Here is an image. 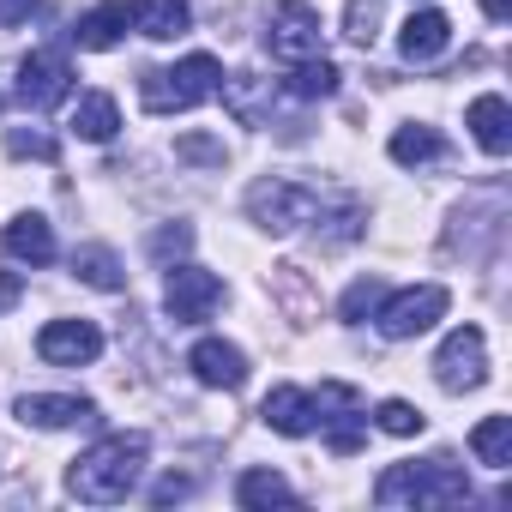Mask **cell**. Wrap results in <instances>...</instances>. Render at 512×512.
I'll return each instance as SVG.
<instances>
[{
  "instance_id": "cell-24",
  "label": "cell",
  "mask_w": 512,
  "mask_h": 512,
  "mask_svg": "<svg viewBox=\"0 0 512 512\" xmlns=\"http://www.w3.org/2000/svg\"><path fill=\"white\" fill-rule=\"evenodd\" d=\"M235 500L247 512H266V506H296V488L278 476V470H241L235 476Z\"/></svg>"
},
{
  "instance_id": "cell-14",
  "label": "cell",
  "mask_w": 512,
  "mask_h": 512,
  "mask_svg": "<svg viewBox=\"0 0 512 512\" xmlns=\"http://www.w3.org/2000/svg\"><path fill=\"white\" fill-rule=\"evenodd\" d=\"M452 49V19L440 13V7H422V13H410L404 25H398V55L410 61V67H428V61H440Z\"/></svg>"
},
{
  "instance_id": "cell-9",
  "label": "cell",
  "mask_w": 512,
  "mask_h": 512,
  "mask_svg": "<svg viewBox=\"0 0 512 512\" xmlns=\"http://www.w3.org/2000/svg\"><path fill=\"white\" fill-rule=\"evenodd\" d=\"M217 302H223V278H217V272H205V266H169V278H163V308H169L175 326L211 320Z\"/></svg>"
},
{
  "instance_id": "cell-18",
  "label": "cell",
  "mask_w": 512,
  "mask_h": 512,
  "mask_svg": "<svg viewBox=\"0 0 512 512\" xmlns=\"http://www.w3.org/2000/svg\"><path fill=\"white\" fill-rule=\"evenodd\" d=\"M127 25H133V7H127V0H97L91 13H79L73 43L91 49V55H103V49H115V43L127 37Z\"/></svg>"
},
{
  "instance_id": "cell-2",
  "label": "cell",
  "mask_w": 512,
  "mask_h": 512,
  "mask_svg": "<svg viewBox=\"0 0 512 512\" xmlns=\"http://www.w3.org/2000/svg\"><path fill=\"white\" fill-rule=\"evenodd\" d=\"M380 506H458L470 500V476L452 458H422V464H386L374 482Z\"/></svg>"
},
{
  "instance_id": "cell-1",
  "label": "cell",
  "mask_w": 512,
  "mask_h": 512,
  "mask_svg": "<svg viewBox=\"0 0 512 512\" xmlns=\"http://www.w3.org/2000/svg\"><path fill=\"white\" fill-rule=\"evenodd\" d=\"M145 458H151V434H139V428L103 434L97 446H85V452L67 464V494L85 500V506H121V500L139 488Z\"/></svg>"
},
{
  "instance_id": "cell-36",
  "label": "cell",
  "mask_w": 512,
  "mask_h": 512,
  "mask_svg": "<svg viewBox=\"0 0 512 512\" xmlns=\"http://www.w3.org/2000/svg\"><path fill=\"white\" fill-rule=\"evenodd\" d=\"M482 13H488L494 25H506V19H512V0H482Z\"/></svg>"
},
{
  "instance_id": "cell-19",
  "label": "cell",
  "mask_w": 512,
  "mask_h": 512,
  "mask_svg": "<svg viewBox=\"0 0 512 512\" xmlns=\"http://www.w3.org/2000/svg\"><path fill=\"white\" fill-rule=\"evenodd\" d=\"M470 133H476V145H482L488 157H506V151H512V109H506L500 91H482V97L470 103Z\"/></svg>"
},
{
  "instance_id": "cell-15",
  "label": "cell",
  "mask_w": 512,
  "mask_h": 512,
  "mask_svg": "<svg viewBox=\"0 0 512 512\" xmlns=\"http://www.w3.org/2000/svg\"><path fill=\"white\" fill-rule=\"evenodd\" d=\"M187 368H193V380L211 386V392H235V386L247 380V356H241L229 338H199V344L187 350Z\"/></svg>"
},
{
  "instance_id": "cell-23",
  "label": "cell",
  "mask_w": 512,
  "mask_h": 512,
  "mask_svg": "<svg viewBox=\"0 0 512 512\" xmlns=\"http://www.w3.org/2000/svg\"><path fill=\"white\" fill-rule=\"evenodd\" d=\"M115 127H121L115 97H109V91H85V97H79V109H73V133H79L85 145H109V139H115Z\"/></svg>"
},
{
  "instance_id": "cell-25",
  "label": "cell",
  "mask_w": 512,
  "mask_h": 512,
  "mask_svg": "<svg viewBox=\"0 0 512 512\" xmlns=\"http://www.w3.org/2000/svg\"><path fill=\"white\" fill-rule=\"evenodd\" d=\"M338 85H344V73H338L326 55H308V61H296V67H290V79H284V91H290V97H302V103L338 97Z\"/></svg>"
},
{
  "instance_id": "cell-10",
  "label": "cell",
  "mask_w": 512,
  "mask_h": 512,
  "mask_svg": "<svg viewBox=\"0 0 512 512\" xmlns=\"http://www.w3.org/2000/svg\"><path fill=\"white\" fill-rule=\"evenodd\" d=\"M320 13H314V0H278L272 7V19H266V49L278 55V61H308V55H320Z\"/></svg>"
},
{
  "instance_id": "cell-16",
  "label": "cell",
  "mask_w": 512,
  "mask_h": 512,
  "mask_svg": "<svg viewBox=\"0 0 512 512\" xmlns=\"http://www.w3.org/2000/svg\"><path fill=\"white\" fill-rule=\"evenodd\" d=\"M217 91H223V109L241 127H266L272 121V103H278V85L272 79H260V73H229Z\"/></svg>"
},
{
  "instance_id": "cell-6",
  "label": "cell",
  "mask_w": 512,
  "mask_h": 512,
  "mask_svg": "<svg viewBox=\"0 0 512 512\" xmlns=\"http://www.w3.org/2000/svg\"><path fill=\"white\" fill-rule=\"evenodd\" d=\"M67 91H73V61H67V49H31V55L19 61V85H13L19 109L49 115L55 103H67Z\"/></svg>"
},
{
  "instance_id": "cell-29",
  "label": "cell",
  "mask_w": 512,
  "mask_h": 512,
  "mask_svg": "<svg viewBox=\"0 0 512 512\" xmlns=\"http://www.w3.org/2000/svg\"><path fill=\"white\" fill-rule=\"evenodd\" d=\"M380 296H386L380 278H356V284L344 290V302H338V320H344V326H362V320L380 308Z\"/></svg>"
},
{
  "instance_id": "cell-3",
  "label": "cell",
  "mask_w": 512,
  "mask_h": 512,
  "mask_svg": "<svg viewBox=\"0 0 512 512\" xmlns=\"http://www.w3.org/2000/svg\"><path fill=\"white\" fill-rule=\"evenodd\" d=\"M217 85H223V67L211 55H187L175 67H151L139 79V103H145V115H187V109L211 103Z\"/></svg>"
},
{
  "instance_id": "cell-12",
  "label": "cell",
  "mask_w": 512,
  "mask_h": 512,
  "mask_svg": "<svg viewBox=\"0 0 512 512\" xmlns=\"http://www.w3.org/2000/svg\"><path fill=\"white\" fill-rule=\"evenodd\" d=\"M13 416H19L25 428H43V434H55V428L97 422V404H91L85 392H25V398L13 404Z\"/></svg>"
},
{
  "instance_id": "cell-35",
  "label": "cell",
  "mask_w": 512,
  "mask_h": 512,
  "mask_svg": "<svg viewBox=\"0 0 512 512\" xmlns=\"http://www.w3.org/2000/svg\"><path fill=\"white\" fill-rule=\"evenodd\" d=\"M37 7H43V0H0V25H25Z\"/></svg>"
},
{
  "instance_id": "cell-13",
  "label": "cell",
  "mask_w": 512,
  "mask_h": 512,
  "mask_svg": "<svg viewBox=\"0 0 512 512\" xmlns=\"http://www.w3.org/2000/svg\"><path fill=\"white\" fill-rule=\"evenodd\" d=\"M0 253L7 260H19V266H55V223L43 217V211H19L7 229H0Z\"/></svg>"
},
{
  "instance_id": "cell-7",
  "label": "cell",
  "mask_w": 512,
  "mask_h": 512,
  "mask_svg": "<svg viewBox=\"0 0 512 512\" xmlns=\"http://www.w3.org/2000/svg\"><path fill=\"white\" fill-rule=\"evenodd\" d=\"M434 380H440V392H476L488 380V338H482V326L446 332V344L434 350Z\"/></svg>"
},
{
  "instance_id": "cell-20",
  "label": "cell",
  "mask_w": 512,
  "mask_h": 512,
  "mask_svg": "<svg viewBox=\"0 0 512 512\" xmlns=\"http://www.w3.org/2000/svg\"><path fill=\"white\" fill-rule=\"evenodd\" d=\"M187 25H193L187 0H133V31L151 43H175V37H187Z\"/></svg>"
},
{
  "instance_id": "cell-31",
  "label": "cell",
  "mask_w": 512,
  "mask_h": 512,
  "mask_svg": "<svg viewBox=\"0 0 512 512\" xmlns=\"http://www.w3.org/2000/svg\"><path fill=\"white\" fill-rule=\"evenodd\" d=\"M7 151H13V157H43V163H55V139H49V133L13 127V133H7Z\"/></svg>"
},
{
  "instance_id": "cell-26",
  "label": "cell",
  "mask_w": 512,
  "mask_h": 512,
  "mask_svg": "<svg viewBox=\"0 0 512 512\" xmlns=\"http://www.w3.org/2000/svg\"><path fill=\"white\" fill-rule=\"evenodd\" d=\"M326 229H320V247H350L362 229H368V205L362 199H338V205H326L320 199V211H314Z\"/></svg>"
},
{
  "instance_id": "cell-21",
  "label": "cell",
  "mask_w": 512,
  "mask_h": 512,
  "mask_svg": "<svg viewBox=\"0 0 512 512\" xmlns=\"http://www.w3.org/2000/svg\"><path fill=\"white\" fill-rule=\"evenodd\" d=\"M386 151H392V163H398V169H428V163H446V139H440V127H428V121L398 127Z\"/></svg>"
},
{
  "instance_id": "cell-11",
  "label": "cell",
  "mask_w": 512,
  "mask_h": 512,
  "mask_svg": "<svg viewBox=\"0 0 512 512\" xmlns=\"http://www.w3.org/2000/svg\"><path fill=\"white\" fill-rule=\"evenodd\" d=\"M37 356H43L49 368H85V362L103 356V332H97L91 320H49V326L37 332Z\"/></svg>"
},
{
  "instance_id": "cell-5",
  "label": "cell",
  "mask_w": 512,
  "mask_h": 512,
  "mask_svg": "<svg viewBox=\"0 0 512 512\" xmlns=\"http://www.w3.org/2000/svg\"><path fill=\"white\" fill-rule=\"evenodd\" d=\"M446 308H452L446 284H410V290H386V296H380L374 326H380V338L404 344V338L434 332V320H446Z\"/></svg>"
},
{
  "instance_id": "cell-30",
  "label": "cell",
  "mask_w": 512,
  "mask_h": 512,
  "mask_svg": "<svg viewBox=\"0 0 512 512\" xmlns=\"http://www.w3.org/2000/svg\"><path fill=\"white\" fill-rule=\"evenodd\" d=\"M374 422H380L386 434H398V440H410V434H422V422H428V416H422V410H416L410 398H386V404L374 410Z\"/></svg>"
},
{
  "instance_id": "cell-32",
  "label": "cell",
  "mask_w": 512,
  "mask_h": 512,
  "mask_svg": "<svg viewBox=\"0 0 512 512\" xmlns=\"http://www.w3.org/2000/svg\"><path fill=\"white\" fill-rule=\"evenodd\" d=\"M175 151L187 157V163H223L229 151H223V139H205V133H181L175 139Z\"/></svg>"
},
{
  "instance_id": "cell-22",
  "label": "cell",
  "mask_w": 512,
  "mask_h": 512,
  "mask_svg": "<svg viewBox=\"0 0 512 512\" xmlns=\"http://www.w3.org/2000/svg\"><path fill=\"white\" fill-rule=\"evenodd\" d=\"M73 278L79 284H91V290H127V272H121V260H115V247H103V241H85V247H73Z\"/></svg>"
},
{
  "instance_id": "cell-33",
  "label": "cell",
  "mask_w": 512,
  "mask_h": 512,
  "mask_svg": "<svg viewBox=\"0 0 512 512\" xmlns=\"http://www.w3.org/2000/svg\"><path fill=\"white\" fill-rule=\"evenodd\" d=\"M187 247H193V229H187V223H169V229L151 235V253H157V260H169V253H187Z\"/></svg>"
},
{
  "instance_id": "cell-34",
  "label": "cell",
  "mask_w": 512,
  "mask_h": 512,
  "mask_svg": "<svg viewBox=\"0 0 512 512\" xmlns=\"http://www.w3.org/2000/svg\"><path fill=\"white\" fill-rule=\"evenodd\" d=\"M193 494V476H163L157 488H151V506H175V500H187Z\"/></svg>"
},
{
  "instance_id": "cell-8",
  "label": "cell",
  "mask_w": 512,
  "mask_h": 512,
  "mask_svg": "<svg viewBox=\"0 0 512 512\" xmlns=\"http://www.w3.org/2000/svg\"><path fill=\"white\" fill-rule=\"evenodd\" d=\"M314 428H326V446L332 452H356L362 440H368V410H362V392L356 386H344V380H326L320 392H314Z\"/></svg>"
},
{
  "instance_id": "cell-17",
  "label": "cell",
  "mask_w": 512,
  "mask_h": 512,
  "mask_svg": "<svg viewBox=\"0 0 512 512\" xmlns=\"http://www.w3.org/2000/svg\"><path fill=\"white\" fill-rule=\"evenodd\" d=\"M260 416H266V428L272 434H290V440H302V434H314V392H302V386H272L266 392V404H260Z\"/></svg>"
},
{
  "instance_id": "cell-28",
  "label": "cell",
  "mask_w": 512,
  "mask_h": 512,
  "mask_svg": "<svg viewBox=\"0 0 512 512\" xmlns=\"http://www.w3.org/2000/svg\"><path fill=\"white\" fill-rule=\"evenodd\" d=\"M380 19H386V0H350V7H344V37H350L356 49H374Z\"/></svg>"
},
{
  "instance_id": "cell-27",
  "label": "cell",
  "mask_w": 512,
  "mask_h": 512,
  "mask_svg": "<svg viewBox=\"0 0 512 512\" xmlns=\"http://www.w3.org/2000/svg\"><path fill=\"white\" fill-rule=\"evenodd\" d=\"M470 452L488 464V470H506L512 464V416H482L470 428Z\"/></svg>"
},
{
  "instance_id": "cell-4",
  "label": "cell",
  "mask_w": 512,
  "mask_h": 512,
  "mask_svg": "<svg viewBox=\"0 0 512 512\" xmlns=\"http://www.w3.org/2000/svg\"><path fill=\"white\" fill-rule=\"evenodd\" d=\"M320 211V193L302 187V181H284V175H266L247 187V217L260 223L266 235H296L302 223H314Z\"/></svg>"
}]
</instances>
